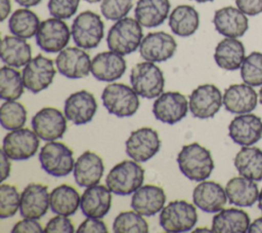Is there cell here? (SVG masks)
<instances>
[{"label":"cell","mask_w":262,"mask_h":233,"mask_svg":"<svg viewBox=\"0 0 262 233\" xmlns=\"http://www.w3.org/2000/svg\"><path fill=\"white\" fill-rule=\"evenodd\" d=\"M177 163L180 171L195 182L207 180L214 169L211 152L198 143L184 145L178 153Z\"/></svg>","instance_id":"cell-1"},{"label":"cell","mask_w":262,"mask_h":233,"mask_svg":"<svg viewBox=\"0 0 262 233\" xmlns=\"http://www.w3.org/2000/svg\"><path fill=\"white\" fill-rule=\"evenodd\" d=\"M142 26L132 17H123L110 28L106 36V44L110 50L121 55L134 52L143 39Z\"/></svg>","instance_id":"cell-2"},{"label":"cell","mask_w":262,"mask_h":233,"mask_svg":"<svg viewBox=\"0 0 262 233\" xmlns=\"http://www.w3.org/2000/svg\"><path fill=\"white\" fill-rule=\"evenodd\" d=\"M144 170L135 160L119 162L108 171L105 185L115 195L126 196L134 193L142 186Z\"/></svg>","instance_id":"cell-3"},{"label":"cell","mask_w":262,"mask_h":233,"mask_svg":"<svg viewBox=\"0 0 262 233\" xmlns=\"http://www.w3.org/2000/svg\"><path fill=\"white\" fill-rule=\"evenodd\" d=\"M130 83L139 96L155 99L163 93L165 77L155 63L145 61L133 66L130 73Z\"/></svg>","instance_id":"cell-4"},{"label":"cell","mask_w":262,"mask_h":233,"mask_svg":"<svg viewBox=\"0 0 262 233\" xmlns=\"http://www.w3.org/2000/svg\"><path fill=\"white\" fill-rule=\"evenodd\" d=\"M101 101L110 114L120 118L134 115L140 105L136 91L123 83L106 85L101 93Z\"/></svg>","instance_id":"cell-5"},{"label":"cell","mask_w":262,"mask_h":233,"mask_svg":"<svg viewBox=\"0 0 262 233\" xmlns=\"http://www.w3.org/2000/svg\"><path fill=\"white\" fill-rule=\"evenodd\" d=\"M159 222L163 230L169 233L190 231L198 222L196 208L185 200L171 201L160 211Z\"/></svg>","instance_id":"cell-6"},{"label":"cell","mask_w":262,"mask_h":233,"mask_svg":"<svg viewBox=\"0 0 262 233\" xmlns=\"http://www.w3.org/2000/svg\"><path fill=\"white\" fill-rule=\"evenodd\" d=\"M71 33L78 47L92 49L97 47L103 38L104 25L97 13L91 10H85L75 17Z\"/></svg>","instance_id":"cell-7"},{"label":"cell","mask_w":262,"mask_h":233,"mask_svg":"<svg viewBox=\"0 0 262 233\" xmlns=\"http://www.w3.org/2000/svg\"><path fill=\"white\" fill-rule=\"evenodd\" d=\"M42 169L55 178H62L74 170L75 160L73 151L60 142H48L39 153Z\"/></svg>","instance_id":"cell-8"},{"label":"cell","mask_w":262,"mask_h":233,"mask_svg":"<svg viewBox=\"0 0 262 233\" xmlns=\"http://www.w3.org/2000/svg\"><path fill=\"white\" fill-rule=\"evenodd\" d=\"M72 33L60 18L50 17L40 23L36 33V43L45 52L55 53L68 45Z\"/></svg>","instance_id":"cell-9"},{"label":"cell","mask_w":262,"mask_h":233,"mask_svg":"<svg viewBox=\"0 0 262 233\" xmlns=\"http://www.w3.org/2000/svg\"><path fill=\"white\" fill-rule=\"evenodd\" d=\"M223 105V95L214 84H202L194 88L190 95L188 107L191 115L199 119L214 117Z\"/></svg>","instance_id":"cell-10"},{"label":"cell","mask_w":262,"mask_h":233,"mask_svg":"<svg viewBox=\"0 0 262 233\" xmlns=\"http://www.w3.org/2000/svg\"><path fill=\"white\" fill-rule=\"evenodd\" d=\"M126 154L137 162H145L152 158L161 148V140L157 130L141 127L133 130L125 143Z\"/></svg>","instance_id":"cell-11"},{"label":"cell","mask_w":262,"mask_h":233,"mask_svg":"<svg viewBox=\"0 0 262 233\" xmlns=\"http://www.w3.org/2000/svg\"><path fill=\"white\" fill-rule=\"evenodd\" d=\"M39 137L29 128H18L8 132L2 143V150L11 159L16 161L33 157L39 148Z\"/></svg>","instance_id":"cell-12"},{"label":"cell","mask_w":262,"mask_h":233,"mask_svg":"<svg viewBox=\"0 0 262 233\" xmlns=\"http://www.w3.org/2000/svg\"><path fill=\"white\" fill-rule=\"evenodd\" d=\"M55 73L53 61L38 54L25 66L21 72L25 88L33 93H38L52 83Z\"/></svg>","instance_id":"cell-13"},{"label":"cell","mask_w":262,"mask_h":233,"mask_svg":"<svg viewBox=\"0 0 262 233\" xmlns=\"http://www.w3.org/2000/svg\"><path fill=\"white\" fill-rule=\"evenodd\" d=\"M33 130L46 142L61 139L67 131V117L58 109L45 107L39 110L31 121Z\"/></svg>","instance_id":"cell-14"},{"label":"cell","mask_w":262,"mask_h":233,"mask_svg":"<svg viewBox=\"0 0 262 233\" xmlns=\"http://www.w3.org/2000/svg\"><path fill=\"white\" fill-rule=\"evenodd\" d=\"M177 49L174 37L166 32H150L143 37L139 46L140 56L147 62L162 63L171 59Z\"/></svg>","instance_id":"cell-15"},{"label":"cell","mask_w":262,"mask_h":233,"mask_svg":"<svg viewBox=\"0 0 262 233\" xmlns=\"http://www.w3.org/2000/svg\"><path fill=\"white\" fill-rule=\"evenodd\" d=\"M89 54L80 47H66L57 54L55 66L59 74L69 79H81L91 72Z\"/></svg>","instance_id":"cell-16"},{"label":"cell","mask_w":262,"mask_h":233,"mask_svg":"<svg viewBox=\"0 0 262 233\" xmlns=\"http://www.w3.org/2000/svg\"><path fill=\"white\" fill-rule=\"evenodd\" d=\"M186 98L178 91H166L160 94L152 106V113L159 121L175 124L181 121L188 112Z\"/></svg>","instance_id":"cell-17"},{"label":"cell","mask_w":262,"mask_h":233,"mask_svg":"<svg viewBox=\"0 0 262 233\" xmlns=\"http://www.w3.org/2000/svg\"><path fill=\"white\" fill-rule=\"evenodd\" d=\"M228 134L239 146H253L262 138V119L252 113L239 114L230 121Z\"/></svg>","instance_id":"cell-18"},{"label":"cell","mask_w":262,"mask_h":233,"mask_svg":"<svg viewBox=\"0 0 262 233\" xmlns=\"http://www.w3.org/2000/svg\"><path fill=\"white\" fill-rule=\"evenodd\" d=\"M97 110V103L93 93L79 90L70 94L64 101L63 112L69 121L76 125L90 122Z\"/></svg>","instance_id":"cell-19"},{"label":"cell","mask_w":262,"mask_h":233,"mask_svg":"<svg viewBox=\"0 0 262 233\" xmlns=\"http://www.w3.org/2000/svg\"><path fill=\"white\" fill-rule=\"evenodd\" d=\"M49 195L47 186L38 183L29 184L20 194V216L29 219H41L50 207Z\"/></svg>","instance_id":"cell-20"},{"label":"cell","mask_w":262,"mask_h":233,"mask_svg":"<svg viewBox=\"0 0 262 233\" xmlns=\"http://www.w3.org/2000/svg\"><path fill=\"white\" fill-rule=\"evenodd\" d=\"M213 24L219 34L229 38H239L249 29L247 14L233 6L217 9L213 16Z\"/></svg>","instance_id":"cell-21"},{"label":"cell","mask_w":262,"mask_h":233,"mask_svg":"<svg viewBox=\"0 0 262 233\" xmlns=\"http://www.w3.org/2000/svg\"><path fill=\"white\" fill-rule=\"evenodd\" d=\"M258 104V93L247 83L229 85L223 94V106L232 114H246L254 111Z\"/></svg>","instance_id":"cell-22"},{"label":"cell","mask_w":262,"mask_h":233,"mask_svg":"<svg viewBox=\"0 0 262 233\" xmlns=\"http://www.w3.org/2000/svg\"><path fill=\"white\" fill-rule=\"evenodd\" d=\"M194 205L209 213L218 212L225 206L227 195L225 189L213 181H203L192 191Z\"/></svg>","instance_id":"cell-23"},{"label":"cell","mask_w":262,"mask_h":233,"mask_svg":"<svg viewBox=\"0 0 262 233\" xmlns=\"http://www.w3.org/2000/svg\"><path fill=\"white\" fill-rule=\"evenodd\" d=\"M127 69L123 55L108 50L97 53L91 63V74L99 81L113 82L120 79Z\"/></svg>","instance_id":"cell-24"},{"label":"cell","mask_w":262,"mask_h":233,"mask_svg":"<svg viewBox=\"0 0 262 233\" xmlns=\"http://www.w3.org/2000/svg\"><path fill=\"white\" fill-rule=\"evenodd\" d=\"M111 190L103 185L87 187L81 196L80 208L87 218L102 219L110 211L112 205Z\"/></svg>","instance_id":"cell-25"},{"label":"cell","mask_w":262,"mask_h":233,"mask_svg":"<svg viewBox=\"0 0 262 233\" xmlns=\"http://www.w3.org/2000/svg\"><path fill=\"white\" fill-rule=\"evenodd\" d=\"M166 202L164 189L156 185H144L139 187L132 195L131 207L144 217H151L161 211Z\"/></svg>","instance_id":"cell-26"},{"label":"cell","mask_w":262,"mask_h":233,"mask_svg":"<svg viewBox=\"0 0 262 233\" xmlns=\"http://www.w3.org/2000/svg\"><path fill=\"white\" fill-rule=\"evenodd\" d=\"M104 165L101 157L94 152L85 151L78 157L74 166V179L80 187H90L99 183Z\"/></svg>","instance_id":"cell-27"},{"label":"cell","mask_w":262,"mask_h":233,"mask_svg":"<svg viewBox=\"0 0 262 233\" xmlns=\"http://www.w3.org/2000/svg\"><path fill=\"white\" fill-rule=\"evenodd\" d=\"M225 191L229 203L241 207L254 205L260 193L256 181L243 176L230 179L225 186Z\"/></svg>","instance_id":"cell-28"},{"label":"cell","mask_w":262,"mask_h":233,"mask_svg":"<svg viewBox=\"0 0 262 233\" xmlns=\"http://www.w3.org/2000/svg\"><path fill=\"white\" fill-rule=\"evenodd\" d=\"M245 57V46L237 38L225 37L215 47L214 61L223 70L235 71L241 69Z\"/></svg>","instance_id":"cell-29"},{"label":"cell","mask_w":262,"mask_h":233,"mask_svg":"<svg viewBox=\"0 0 262 233\" xmlns=\"http://www.w3.org/2000/svg\"><path fill=\"white\" fill-rule=\"evenodd\" d=\"M169 11V0H138L134 9V15L142 27L155 28L166 21Z\"/></svg>","instance_id":"cell-30"},{"label":"cell","mask_w":262,"mask_h":233,"mask_svg":"<svg viewBox=\"0 0 262 233\" xmlns=\"http://www.w3.org/2000/svg\"><path fill=\"white\" fill-rule=\"evenodd\" d=\"M0 56L5 65L20 68L32 60V48L26 39L7 35L1 41Z\"/></svg>","instance_id":"cell-31"},{"label":"cell","mask_w":262,"mask_h":233,"mask_svg":"<svg viewBox=\"0 0 262 233\" xmlns=\"http://www.w3.org/2000/svg\"><path fill=\"white\" fill-rule=\"evenodd\" d=\"M249 215L239 208H226L218 211L212 220L215 233H246L250 226Z\"/></svg>","instance_id":"cell-32"},{"label":"cell","mask_w":262,"mask_h":233,"mask_svg":"<svg viewBox=\"0 0 262 233\" xmlns=\"http://www.w3.org/2000/svg\"><path fill=\"white\" fill-rule=\"evenodd\" d=\"M199 12L191 5H178L169 14V27L172 33L179 37L193 35L199 29Z\"/></svg>","instance_id":"cell-33"},{"label":"cell","mask_w":262,"mask_h":233,"mask_svg":"<svg viewBox=\"0 0 262 233\" xmlns=\"http://www.w3.org/2000/svg\"><path fill=\"white\" fill-rule=\"evenodd\" d=\"M234 166L239 176L256 182L262 181V150L257 147H243L235 155Z\"/></svg>","instance_id":"cell-34"},{"label":"cell","mask_w":262,"mask_h":233,"mask_svg":"<svg viewBox=\"0 0 262 233\" xmlns=\"http://www.w3.org/2000/svg\"><path fill=\"white\" fill-rule=\"evenodd\" d=\"M81 196L78 191L69 185L54 188L49 195V206L52 212L60 216H72L80 206Z\"/></svg>","instance_id":"cell-35"},{"label":"cell","mask_w":262,"mask_h":233,"mask_svg":"<svg viewBox=\"0 0 262 233\" xmlns=\"http://www.w3.org/2000/svg\"><path fill=\"white\" fill-rule=\"evenodd\" d=\"M40 23L38 15L34 11L24 7L16 9L10 15L8 20V30L14 36L30 39L36 36Z\"/></svg>","instance_id":"cell-36"},{"label":"cell","mask_w":262,"mask_h":233,"mask_svg":"<svg viewBox=\"0 0 262 233\" xmlns=\"http://www.w3.org/2000/svg\"><path fill=\"white\" fill-rule=\"evenodd\" d=\"M23 75L13 67L3 66L0 69V98L4 101H15L24 92Z\"/></svg>","instance_id":"cell-37"},{"label":"cell","mask_w":262,"mask_h":233,"mask_svg":"<svg viewBox=\"0 0 262 233\" xmlns=\"http://www.w3.org/2000/svg\"><path fill=\"white\" fill-rule=\"evenodd\" d=\"M27 121V109L16 101H5L0 107V122L3 128L14 130L21 128Z\"/></svg>","instance_id":"cell-38"},{"label":"cell","mask_w":262,"mask_h":233,"mask_svg":"<svg viewBox=\"0 0 262 233\" xmlns=\"http://www.w3.org/2000/svg\"><path fill=\"white\" fill-rule=\"evenodd\" d=\"M113 231L115 233H147L148 224L135 210L122 211L114 220Z\"/></svg>","instance_id":"cell-39"},{"label":"cell","mask_w":262,"mask_h":233,"mask_svg":"<svg viewBox=\"0 0 262 233\" xmlns=\"http://www.w3.org/2000/svg\"><path fill=\"white\" fill-rule=\"evenodd\" d=\"M241 77L253 87L262 85V52L253 51L245 57L241 66Z\"/></svg>","instance_id":"cell-40"},{"label":"cell","mask_w":262,"mask_h":233,"mask_svg":"<svg viewBox=\"0 0 262 233\" xmlns=\"http://www.w3.org/2000/svg\"><path fill=\"white\" fill-rule=\"evenodd\" d=\"M20 206V194L16 187L8 184L0 186V219L13 217Z\"/></svg>","instance_id":"cell-41"},{"label":"cell","mask_w":262,"mask_h":233,"mask_svg":"<svg viewBox=\"0 0 262 233\" xmlns=\"http://www.w3.org/2000/svg\"><path fill=\"white\" fill-rule=\"evenodd\" d=\"M133 6V0H102L100 11L108 21H119L125 17Z\"/></svg>","instance_id":"cell-42"},{"label":"cell","mask_w":262,"mask_h":233,"mask_svg":"<svg viewBox=\"0 0 262 233\" xmlns=\"http://www.w3.org/2000/svg\"><path fill=\"white\" fill-rule=\"evenodd\" d=\"M80 0H48L47 7L51 16L68 20L78 10Z\"/></svg>","instance_id":"cell-43"},{"label":"cell","mask_w":262,"mask_h":233,"mask_svg":"<svg viewBox=\"0 0 262 233\" xmlns=\"http://www.w3.org/2000/svg\"><path fill=\"white\" fill-rule=\"evenodd\" d=\"M74 225L66 216L57 215L48 221L44 228L45 233H74Z\"/></svg>","instance_id":"cell-44"},{"label":"cell","mask_w":262,"mask_h":233,"mask_svg":"<svg viewBox=\"0 0 262 233\" xmlns=\"http://www.w3.org/2000/svg\"><path fill=\"white\" fill-rule=\"evenodd\" d=\"M76 232L77 233H90V232L107 233L108 230L105 223L102 220L97 218H87L80 224Z\"/></svg>","instance_id":"cell-45"},{"label":"cell","mask_w":262,"mask_h":233,"mask_svg":"<svg viewBox=\"0 0 262 233\" xmlns=\"http://www.w3.org/2000/svg\"><path fill=\"white\" fill-rule=\"evenodd\" d=\"M12 233H40L44 232L42 225L36 219L24 218L17 222L11 229Z\"/></svg>","instance_id":"cell-46"},{"label":"cell","mask_w":262,"mask_h":233,"mask_svg":"<svg viewBox=\"0 0 262 233\" xmlns=\"http://www.w3.org/2000/svg\"><path fill=\"white\" fill-rule=\"evenodd\" d=\"M236 7L249 16L262 12V0H235Z\"/></svg>","instance_id":"cell-47"},{"label":"cell","mask_w":262,"mask_h":233,"mask_svg":"<svg viewBox=\"0 0 262 233\" xmlns=\"http://www.w3.org/2000/svg\"><path fill=\"white\" fill-rule=\"evenodd\" d=\"M1 154V179L0 181L3 182L5 181L9 174H10V168H11V164L9 162V157L5 154V152L3 150H1L0 152Z\"/></svg>","instance_id":"cell-48"},{"label":"cell","mask_w":262,"mask_h":233,"mask_svg":"<svg viewBox=\"0 0 262 233\" xmlns=\"http://www.w3.org/2000/svg\"><path fill=\"white\" fill-rule=\"evenodd\" d=\"M11 11L10 0H0V21L4 22Z\"/></svg>","instance_id":"cell-49"},{"label":"cell","mask_w":262,"mask_h":233,"mask_svg":"<svg viewBox=\"0 0 262 233\" xmlns=\"http://www.w3.org/2000/svg\"><path fill=\"white\" fill-rule=\"evenodd\" d=\"M248 233H262V217L255 219L250 224Z\"/></svg>","instance_id":"cell-50"},{"label":"cell","mask_w":262,"mask_h":233,"mask_svg":"<svg viewBox=\"0 0 262 233\" xmlns=\"http://www.w3.org/2000/svg\"><path fill=\"white\" fill-rule=\"evenodd\" d=\"M42 0H15V2L24 7H32V6H36L38 5Z\"/></svg>","instance_id":"cell-51"},{"label":"cell","mask_w":262,"mask_h":233,"mask_svg":"<svg viewBox=\"0 0 262 233\" xmlns=\"http://www.w3.org/2000/svg\"><path fill=\"white\" fill-rule=\"evenodd\" d=\"M258 208L260 209V211L262 212V188L260 190V193H259V198H258Z\"/></svg>","instance_id":"cell-52"},{"label":"cell","mask_w":262,"mask_h":233,"mask_svg":"<svg viewBox=\"0 0 262 233\" xmlns=\"http://www.w3.org/2000/svg\"><path fill=\"white\" fill-rule=\"evenodd\" d=\"M193 232H213L212 229L209 230V229H206L204 227H201V228H196L195 230H193Z\"/></svg>","instance_id":"cell-53"},{"label":"cell","mask_w":262,"mask_h":233,"mask_svg":"<svg viewBox=\"0 0 262 233\" xmlns=\"http://www.w3.org/2000/svg\"><path fill=\"white\" fill-rule=\"evenodd\" d=\"M259 102L262 105V85H261V88L259 90Z\"/></svg>","instance_id":"cell-54"},{"label":"cell","mask_w":262,"mask_h":233,"mask_svg":"<svg viewBox=\"0 0 262 233\" xmlns=\"http://www.w3.org/2000/svg\"><path fill=\"white\" fill-rule=\"evenodd\" d=\"M193 1H195L198 3H206V2H211L213 0H193Z\"/></svg>","instance_id":"cell-55"},{"label":"cell","mask_w":262,"mask_h":233,"mask_svg":"<svg viewBox=\"0 0 262 233\" xmlns=\"http://www.w3.org/2000/svg\"><path fill=\"white\" fill-rule=\"evenodd\" d=\"M84 1H86V2H88V3H97V2L102 1V0H84Z\"/></svg>","instance_id":"cell-56"}]
</instances>
